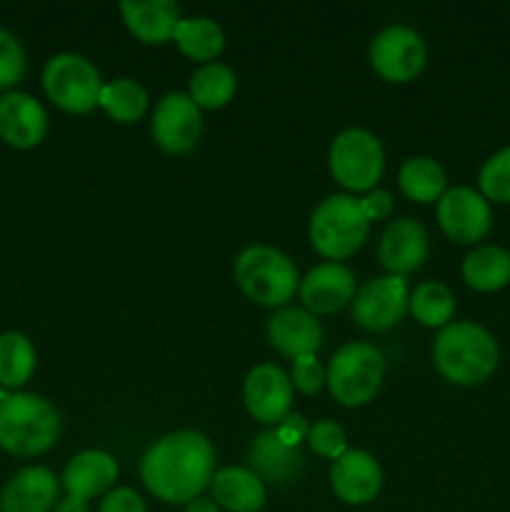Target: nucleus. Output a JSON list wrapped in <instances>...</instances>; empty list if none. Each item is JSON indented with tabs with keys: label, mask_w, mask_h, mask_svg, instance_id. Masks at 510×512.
Instances as JSON below:
<instances>
[{
	"label": "nucleus",
	"mask_w": 510,
	"mask_h": 512,
	"mask_svg": "<svg viewBox=\"0 0 510 512\" xmlns=\"http://www.w3.org/2000/svg\"><path fill=\"white\" fill-rule=\"evenodd\" d=\"M385 375V360L370 343H345L330 358L325 383L340 405L358 408L370 403L380 390Z\"/></svg>",
	"instance_id": "obj_6"
},
{
	"label": "nucleus",
	"mask_w": 510,
	"mask_h": 512,
	"mask_svg": "<svg viewBox=\"0 0 510 512\" xmlns=\"http://www.w3.org/2000/svg\"><path fill=\"white\" fill-rule=\"evenodd\" d=\"M125 25L138 40L148 45H163L175 38L180 8L173 0H123L120 3Z\"/></svg>",
	"instance_id": "obj_21"
},
{
	"label": "nucleus",
	"mask_w": 510,
	"mask_h": 512,
	"mask_svg": "<svg viewBox=\"0 0 510 512\" xmlns=\"http://www.w3.org/2000/svg\"><path fill=\"white\" fill-rule=\"evenodd\" d=\"M55 512H90L88 510V500L75 498V495H68V498L60 500V503L55 505Z\"/></svg>",
	"instance_id": "obj_38"
},
{
	"label": "nucleus",
	"mask_w": 510,
	"mask_h": 512,
	"mask_svg": "<svg viewBox=\"0 0 510 512\" xmlns=\"http://www.w3.org/2000/svg\"><path fill=\"white\" fill-rule=\"evenodd\" d=\"M58 478L48 468L18 470L0 493V512H50L58 500Z\"/></svg>",
	"instance_id": "obj_20"
},
{
	"label": "nucleus",
	"mask_w": 510,
	"mask_h": 512,
	"mask_svg": "<svg viewBox=\"0 0 510 512\" xmlns=\"http://www.w3.org/2000/svg\"><path fill=\"white\" fill-rule=\"evenodd\" d=\"M378 258L390 275H408L418 270L428 258V235L413 218H400L385 228L380 238Z\"/></svg>",
	"instance_id": "obj_17"
},
{
	"label": "nucleus",
	"mask_w": 510,
	"mask_h": 512,
	"mask_svg": "<svg viewBox=\"0 0 510 512\" xmlns=\"http://www.w3.org/2000/svg\"><path fill=\"white\" fill-rule=\"evenodd\" d=\"M330 485L343 503L368 505L378 498L383 488V470L378 460L365 450H348L338 460H333Z\"/></svg>",
	"instance_id": "obj_14"
},
{
	"label": "nucleus",
	"mask_w": 510,
	"mask_h": 512,
	"mask_svg": "<svg viewBox=\"0 0 510 512\" xmlns=\"http://www.w3.org/2000/svg\"><path fill=\"white\" fill-rule=\"evenodd\" d=\"M235 88H238V78L233 70L223 63H208L200 65L193 75H190V100L198 108L218 110L233 100Z\"/></svg>",
	"instance_id": "obj_27"
},
{
	"label": "nucleus",
	"mask_w": 510,
	"mask_h": 512,
	"mask_svg": "<svg viewBox=\"0 0 510 512\" xmlns=\"http://www.w3.org/2000/svg\"><path fill=\"white\" fill-rule=\"evenodd\" d=\"M98 105L108 113V118L118 120V123H135L148 110V93L138 80L118 78L103 85Z\"/></svg>",
	"instance_id": "obj_28"
},
{
	"label": "nucleus",
	"mask_w": 510,
	"mask_h": 512,
	"mask_svg": "<svg viewBox=\"0 0 510 512\" xmlns=\"http://www.w3.org/2000/svg\"><path fill=\"white\" fill-rule=\"evenodd\" d=\"M408 310V285L400 275L373 278L355 293L353 320L365 330H388Z\"/></svg>",
	"instance_id": "obj_12"
},
{
	"label": "nucleus",
	"mask_w": 510,
	"mask_h": 512,
	"mask_svg": "<svg viewBox=\"0 0 510 512\" xmlns=\"http://www.w3.org/2000/svg\"><path fill=\"white\" fill-rule=\"evenodd\" d=\"M215 453L210 440L195 430H178L160 438L140 463V478L158 500L188 505L213 483Z\"/></svg>",
	"instance_id": "obj_1"
},
{
	"label": "nucleus",
	"mask_w": 510,
	"mask_h": 512,
	"mask_svg": "<svg viewBox=\"0 0 510 512\" xmlns=\"http://www.w3.org/2000/svg\"><path fill=\"white\" fill-rule=\"evenodd\" d=\"M408 308L425 328H445L455 315V298L448 285L428 280L413 290V295L408 298Z\"/></svg>",
	"instance_id": "obj_29"
},
{
	"label": "nucleus",
	"mask_w": 510,
	"mask_h": 512,
	"mask_svg": "<svg viewBox=\"0 0 510 512\" xmlns=\"http://www.w3.org/2000/svg\"><path fill=\"white\" fill-rule=\"evenodd\" d=\"M308 425H305V420L300 418V415H290V418H285L283 423L275 425V433H278V438L283 440L285 445H293V448H300V440H308Z\"/></svg>",
	"instance_id": "obj_37"
},
{
	"label": "nucleus",
	"mask_w": 510,
	"mask_h": 512,
	"mask_svg": "<svg viewBox=\"0 0 510 512\" xmlns=\"http://www.w3.org/2000/svg\"><path fill=\"white\" fill-rule=\"evenodd\" d=\"M48 133L43 105L28 93H5L0 98V140L10 148H35Z\"/></svg>",
	"instance_id": "obj_16"
},
{
	"label": "nucleus",
	"mask_w": 510,
	"mask_h": 512,
	"mask_svg": "<svg viewBox=\"0 0 510 512\" xmlns=\"http://www.w3.org/2000/svg\"><path fill=\"white\" fill-rule=\"evenodd\" d=\"M398 183L405 198L428 205L443 198L448 178H445V170L433 158L415 155V158H408L400 165Z\"/></svg>",
	"instance_id": "obj_26"
},
{
	"label": "nucleus",
	"mask_w": 510,
	"mask_h": 512,
	"mask_svg": "<svg viewBox=\"0 0 510 512\" xmlns=\"http://www.w3.org/2000/svg\"><path fill=\"white\" fill-rule=\"evenodd\" d=\"M465 283L480 293H495L510 283V253L498 245H480L463 260Z\"/></svg>",
	"instance_id": "obj_24"
},
{
	"label": "nucleus",
	"mask_w": 510,
	"mask_h": 512,
	"mask_svg": "<svg viewBox=\"0 0 510 512\" xmlns=\"http://www.w3.org/2000/svg\"><path fill=\"white\" fill-rule=\"evenodd\" d=\"M153 140L170 155H183L198 145L203 135V115L185 93H168L155 105Z\"/></svg>",
	"instance_id": "obj_10"
},
{
	"label": "nucleus",
	"mask_w": 510,
	"mask_h": 512,
	"mask_svg": "<svg viewBox=\"0 0 510 512\" xmlns=\"http://www.w3.org/2000/svg\"><path fill=\"white\" fill-rule=\"evenodd\" d=\"M370 220L353 195H328L310 218V243L323 258L345 260L363 248Z\"/></svg>",
	"instance_id": "obj_5"
},
{
	"label": "nucleus",
	"mask_w": 510,
	"mask_h": 512,
	"mask_svg": "<svg viewBox=\"0 0 510 512\" xmlns=\"http://www.w3.org/2000/svg\"><path fill=\"white\" fill-rule=\"evenodd\" d=\"M25 50L20 40L0 28V88H13L25 75Z\"/></svg>",
	"instance_id": "obj_32"
},
{
	"label": "nucleus",
	"mask_w": 510,
	"mask_h": 512,
	"mask_svg": "<svg viewBox=\"0 0 510 512\" xmlns=\"http://www.w3.org/2000/svg\"><path fill=\"white\" fill-rule=\"evenodd\" d=\"M173 40L180 48V53L193 60H200L205 65L215 63V58L225 48V35L220 30V25L215 20L203 18V15L180 20Z\"/></svg>",
	"instance_id": "obj_25"
},
{
	"label": "nucleus",
	"mask_w": 510,
	"mask_h": 512,
	"mask_svg": "<svg viewBox=\"0 0 510 512\" xmlns=\"http://www.w3.org/2000/svg\"><path fill=\"white\" fill-rule=\"evenodd\" d=\"M248 458L250 470L260 480H268V483L280 485V488L293 485L303 475L305 468L303 450L285 445L275 430H265V433L255 435Z\"/></svg>",
	"instance_id": "obj_18"
},
{
	"label": "nucleus",
	"mask_w": 510,
	"mask_h": 512,
	"mask_svg": "<svg viewBox=\"0 0 510 512\" xmlns=\"http://www.w3.org/2000/svg\"><path fill=\"white\" fill-rule=\"evenodd\" d=\"M480 195L493 203H510V145L485 160L480 170Z\"/></svg>",
	"instance_id": "obj_31"
},
{
	"label": "nucleus",
	"mask_w": 510,
	"mask_h": 512,
	"mask_svg": "<svg viewBox=\"0 0 510 512\" xmlns=\"http://www.w3.org/2000/svg\"><path fill=\"white\" fill-rule=\"evenodd\" d=\"M290 383L295 390L303 395H315L325 385V370L318 363L315 355H300L293 360V373H290Z\"/></svg>",
	"instance_id": "obj_34"
},
{
	"label": "nucleus",
	"mask_w": 510,
	"mask_h": 512,
	"mask_svg": "<svg viewBox=\"0 0 510 512\" xmlns=\"http://www.w3.org/2000/svg\"><path fill=\"white\" fill-rule=\"evenodd\" d=\"M60 415L35 393H13L0 400V448L15 458H35L55 445Z\"/></svg>",
	"instance_id": "obj_3"
},
{
	"label": "nucleus",
	"mask_w": 510,
	"mask_h": 512,
	"mask_svg": "<svg viewBox=\"0 0 510 512\" xmlns=\"http://www.w3.org/2000/svg\"><path fill=\"white\" fill-rule=\"evenodd\" d=\"M308 443L320 458L338 460L340 455L348 453V448H345L343 428H340L338 423H333V420H318L315 425H310Z\"/></svg>",
	"instance_id": "obj_33"
},
{
	"label": "nucleus",
	"mask_w": 510,
	"mask_h": 512,
	"mask_svg": "<svg viewBox=\"0 0 510 512\" xmlns=\"http://www.w3.org/2000/svg\"><path fill=\"white\" fill-rule=\"evenodd\" d=\"M425 43L415 30L405 25H390L380 30L370 43V65L380 78L390 83H408L425 68Z\"/></svg>",
	"instance_id": "obj_9"
},
{
	"label": "nucleus",
	"mask_w": 510,
	"mask_h": 512,
	"mask_svg": "<svg viewBox=\"0 0 510 512\" xmlns=\"http://www.w3.org/2000/svg\"><path fill=\"white\" fill-rule=\"evenodd\" d=\"M245 408L258 423L278 425L288 418L293 405V383L278 365H255L243 385Z\"/></svg>",
	"instance_id": "obj_13"
},
{
	"label": "nucleus",
	"mask_w": 510,
	"mask_h": 512,
	"mask_svg": "<svg viewBox=\"0 0 510 512\" xmlns=\"http://www.w3.org/2000/svg\"><path fill=\"white\" fill-rule=\"evenodd\" d=\"M360 208H363L365 218L368 220H380L388 218L393 213V195L388 190H370L363 200H360Z\"/></svg>",
	"instance_id": "obj_36"
},
{
	"label": "nucleus",
	"mask_w": 510,
	"mask_h": 512,
	"mask_svg": "<svg viewBox=\"0 0 510 512\" xmlns=\"http://www.w3.org/2000/svg\"><path fill=\"white\" fill-rule=\"evenodd\" d=\"M43 88L60 110L83 115L98 105L103 80L88 58L78 53H58L45 63Z\"/></svg>",
	"instance_id": "obj_8"
},
{
	"label": "nucleus",
	"mask_w": 510,
	"mask_h": 512,
	"mask_svg": "<svg viewBox=\"0 0 510 512\" xmlns=\"http://www.w3.org/2000/svg\"><path fill=\"white\" fill-rule=\"evenodd\" d=\"M213 500L228 512H260L268 500L265 483L250 468H223L213 475Z\"/></svg>",
	"instance_id": "obj_23"
},
{
	"label": "nucleus",
	"mask_w": 510,
	"mask_h": 512,
	"mask_svg": "<svg viewBox=\"0 0 510 512\" xmlns=\"http://www.w3.org/2000/svg\"><path fill=\"white\" fill-rule=\"evenodd\" d=\"M235 280L250 300L268 308H285L300 288L293 260L270 245H250L235 260Z\"/></svg>",
	"instance_id": "obj_4"
},
{
	"label": "nucleus",
	"mask_w": 510,
	"mask_h": 512,
	"mask_svg": "<svg viewBox=\"0 0 510 512\" xmlns=\"http://www.w3.org/2000/svg\"><path fill=\"white\" fill-rule=\"evenodd\" d=\"M98 512H148V508L133 488H113L100 500Z\"/></svg>",
	"instance_id": "obj_35"
},
{
	"label": "nucleus",
	"mask_w": 510,
	"mask_h": 512,
	"mask_svg": "<svg viewBox=\"0 0 510 512\" xmlns=\"http://www.w3.org/2000/svg\"><path fill=\"white\" fill-rule=\"evenodd\" d=\"M115 480H118V463L113 455L103 453V450L78 453L63 473V485L68 495L83 500L108 495L115 488Z\"/></svg>",
	"instance_id": "obj_22"
},
{
	"label": "nucleus",
	"mask_w": 510,
	"mask_h": 512,
	"mask_svg": "<svg viewBox=\"0 0 510 512\" xmlns=\"http://www.w3.org/2000/svg\"><path fill=\"white\" fill-rule=\"evenodd\" d=\"M333 178L353 193H370L385 168L380 140L365 128H348L333 140L328 153Z\"/></svg>",
	"instance_id": "obj_7"
},
{
	"label": "nucleus",
	"mask_w": 510,
	"mask_h": 512,
	"mask_svg": "<svg viewBox=\"0 0 510 512\" xmlns=\"http://www.w3.org/2000/svg\"><path fill=\"white\" fill-rule=\"evenodd\" d=\"M300 300L305 310L313 315H330L343 310L355 295L353 270L340 263L315 265L303 280H300Z\"/></svg>",
	"instance_id": "obj_15"
},
{
	"label": "nucleus",
	"mask_w": 510,
	"mask_h": 512,
	"mask_svg": "<svg viewBox=\"0 0 510 512\" xmlns=\"http://www.w3.org/2000/svg\"><path fill=\"white\" fill-rule=\"evenodd\" d=\"M268 340L285 358L315 355L323 345V328L305 308H280L268 323Z\"/></svg>",
	"instance_id": "obj_19"
},
{
	"label": "nucleus",
	"mask_w": 510,
	"mask_h": 512,
	"mask_svg": "<svg viewBox=\"0 0 510 512\" xmlns=\"http://www.w3.org/2000/svg\"><path fill=\"white\" fill-rule=\"evenodd\" d=\"M433 360L448 383L478 385L495 373L500 350L483 325L463 320L440 330L433 345Z\"/></svg>",
	"instance_id": "obj_2"
},
{
	"label": "nucleus",
	"mask_w": 510,
	"mask_h": 512,
	"mask_svg": "<svg viewBox=\"0 0 510 512\" xmlns=\"http://www.w3.org/2000/svg\"><path fill=\"white\" fill-rule=\"evenodd\" d=\"M185 512H220V508L213 498H203V495H200V498L190 500V503L185 505Z\"/></svg>",
	"instance_id": "obj_39"
},
{
	"label": "nucleus",
	"mask_w": 510,
	"mask_h": 512,
	"mask_svg": "<svg viewBox=\"0 0 510 512\" xmlns=\"http://www.w3.org/2000/svg\"><path fill=\"white\" fill-rule=\"evenodd\" d=\"M35 370V348L23 333L0 335V388H20Z\"/></svg>",
	"instance_id": "obj_30"
},
{
	"label": "nucleus",
	"mask_w": 510,
	"mask_h": 512,
	"mask_svg": "<svg viewBox=\"0 0 510 512\" xmlns=\"http://www.w3.org/2000/svg\"><path fill=\"white\" fill-rule=\"evenodd\" d=\"M490 205L478 190L458 188L445 190L438 200V223L450 240L460 245H473L483 240L490 230Z\"/></svg>",
	"instance_id": "obj_11"
}]
</instances>
